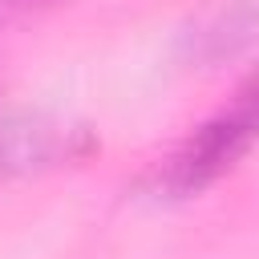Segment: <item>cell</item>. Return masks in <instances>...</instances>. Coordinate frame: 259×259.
Returning a JSON list of instances; mask_svg holds the SVG:
<instances>
[{
  "label": "cell",
  "instance_id": "cell-5",
  "mask_svg": "<svg viewBox=\"0 0 259 259\" xmlns=\"http://www.w3.org/2000/svg\"><path fill=\"white\" fill-rule=\"evenodd\" d=\"M243 105H251V109H259V73L247 81V89H243V97H239Z\"/></svg>",
  "mask_w": 259,
  "mask_h": 259
},
{
  "label": "cell",
  "instance_id": "cell-4",
  "mask_svg": "<svg viewBox=\"0 0 259 259\" xmlns=\"http://www.w3.org/2000/svg\"><path fill=\"white\" fill-rule=\"evenodd\" d=\"M49 4H57V0H0V28L12 24V20H24V16H32Z\"/></svg>",
  "mask_w": 259,
  "mask_h": 259
},
{
  "label": "cell",
  "instance_id": "cell-3",
  "mask_svg": "<svg viewBox=\"0 0 259 259\" xmlns=\"http://www.w3.org/2000/svg\"><path fill=\"white\" fill-rule=\"evenodd\" d=\"M251 28H255V12H251V8H227V12H214L198 32H190L194 57H198V61L231 57L239 45H247Z\"/></svg>",
  "mask_w": 259,
  "mask_h": 259
},
{
  "label": "cell",
  "instance_id": "cell-1",
  "mask_svg": "<svg viewBox=\"0 0 259 259\" xmlns=\"http://www.w3.org/2000/svg\"><path fill=\"white\" fill-rule=\"evenodd\" d=\"M259 138V109L251 105H235L219 117H210L206 125H198L182 150L170 158V170H166V186L178 190V194H190V190H202L206 182H214L223 170H231L247 150L251 142Z\"/></svg>",
  "mask_w": 259,
  "mask_h": 259
},
{
  "label": "cell",
  "instance_id": "cell-2",
  "mask_svg": "<svg viewBox=\"0 0 259 259\" xmlns=\"http://www.w3.org/2000/svg\"><path fill=\"white\" fill-rule=\"evenodd\" d=\"M89 134L81 125L45 117V113H12L0 121V174H32L61 162H77L89 154Z\"/></svg>",
  "mask_w": 259,
  "mask_h": 259
}]
</instances>
